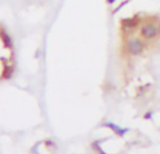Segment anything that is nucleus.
Masks as SVG:
<instances>
[{
	"label": "nucleus",
	"instance_id": "nucleus-1",
	"mask_svg": "<svg viewBox=\"0 0 160 154\" xmlns=\"http://www.w3.org/2000/svg\"><path fill=\"white\" fill-rule=\"evenodd\" d=\"M14 67V54L10 38L0 26V81L11 74Z\"/></svg>",
	"mask_w": 160,
	"mask_h": 154
}]
</instances>
